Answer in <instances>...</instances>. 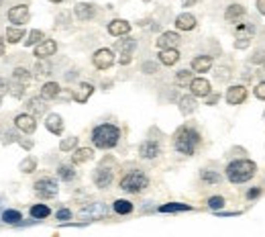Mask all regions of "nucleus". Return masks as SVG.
Masks as SVG:
<instances>
[{
	"label": "nucleus",
	"instance_id": "f257e3e1",
	"mask_svg": "<svg viewBox=\"0 0 265 237\" xmlns=\"http://www.w3.org/2000/svg\"><path fill=\"white\" fill-rule=\"evenodd\" d=\"M255 172H257V166L251 160H234L227 166V178L233 184H243L251 180Z\"/></svg>",
	"mask_w": 265,
	"mask_h": 237
},
{
	"label": "nucleus",
	"instance_id": "f03ea898",
	"mask_svg": "<svg viewBox=\"0 0 265 237\" xmlns=\"http://www.w3.org/2000/svg\"><path fill=\"white\" fill-rule=\"evenodd\" d=\"M119 139H121V129L114 125H109V123L98 125L92 131V141L96 147H100V150H110V147L119 143Z\"/></svg>",
	"mask_w": 265,
	"mask_h": 237
},
{
	"label": "nucleus",
	"instance_id": "7ed1b4c3",
	"mask_svg": "<svg viewBox=\"0 0 265 237\" xmlns=\"http://www.w3.org/2000/svg\"><path fill=\"white\" fill-rule=\"evenodd\" d=\"M200 143V135L196 133L190 127H182V129L175 133V150L184 155H192L196 152V147Z\"/></svg>",
	"mask_w": 265,
	"mask_h": 237
},
{
	"label": "nucleus",
	"instance_id": "20e7f679",
	"mask_svg": "<svg viewBox=\"0 0 265 237\" xmlns=\"http://www.w3.org/2000/svg\"><path fill=\"white\" fill-rule=\"evenodd\" d=\"M149 186V178L143 172H131L121 180V188L125 192H141Z\"/></svg>",
	"mask_w": 265,
	"mask_h": 237
},
{
	"label": "nucleus",
	"instance_id": "39448f33",
	"mask_svg": "<svg viewBox=\"0 0 265 237\" xmlns=\"http://www.w3.org/2000/svg\"><path fill=\"white\" fill-rule=\"evenodd\" d=\"M35 192L41 196V199H51L57 194V182L51 178H41V180L35 182Z\"/></svg>",
	"mask_w": 265,
	"mask_h": 237
},
{
	"label": "nucleus",
	"instance_id": "423d86ee",
	"mask_svg": "<svg viewBox=\"0 0 265 237\" xmlns=\"http://www.w3.org/2000/svg\"><path fill=\"white\" fill-rule=\"evenodd\" d=\"M94 66L98 68V70H109V68L114 64V53L110 51V49H98V51L94 53L92 57Z\"/></svg>",
	"mask_w": 265,
	"mask_h": 237
},
{
	"label": "nucleus",
	"instance_id": "0eeeda50",
	"mask_svg": "<svg viewBox=\"0 0 265 237\" xmlns=\"http://www.w3.org/2000/svg\"><path fill=\"white\" fill-rule=\"evenodd\" d=\"M8 21L13 25H25L29 21V8L25 4H18V6H13L8 11Z\"/></svg>",
	"mask_w": 265,
	"mask_h": 237
},
{
	"label": "nucleus",
	"instance_id": "6e6552de",
	"mask_svg": "<svg viewBox=\"0 0 265 237\" xmlns=\"http://www.w3.org/2000/svg\"><path fill=\"white\" fill-rule=\"evenodd\" d=\"M180 43V35L173 33V31H168V33H161L159 39H157V47L165 51V49H175V45Z\"/></svg>",
	"mask_w": 265,
	"mask_h": 237
},
{
	"label": "nucleus",
	"instance_id": "1a4fd4ad",
	"mask_svg": "<svg viewBox=\"0 0 265 237\" xmlns=\"http://www.w3.org/2000/svg\"><path fill=\"white\" fill-rule=\"evenodd\" d=\"M245 96H247V88L237 84V86H231L227 90V102L229 104H241L245 101Z\"/></svg>",
	"mask_w": 265,
	"mask_h": 237
},
{
	"label": "nucleus",
	"instance_id": "9d476101",
	"mask_svg": "<svg viewBox=\"0 0 265 237\" xmlns=\"http://www.w3.org/2000/svg\"><path fill=\"white\" fill-rule=\"evenodd\" d=\"M190 90L194 96H208L210 94V82L204 78H194L190 84Z\"/></svg>",
	"mask_w": 265,
	"mask_h": 237
},
{
	"label": "nucleus",
	"instance_id": "9b49d317",
	"mask_svg": "<svg viewBox=\"0 0 265 237\" xmlns=\"http://www.w3.org/2000/svg\"><path fill=\"white\" fill-rule=\"evenodd\" d=\"M15 123L23 133H33L37 129V123H35V118L31 115H18L15 118Z\"/></svg>",
	"mask_w": 265,
	"mask_h": 237
},
{
	"label": "nucleus",
	"instance_id": "f8f14e48",
	"mask_svg": "<svg viewBox=\"0 0 265 237\" xmlns=\"http://www.w3.org/2000/svg\"><path fill=\"white\" fill-rule=\"evenodd\" d=\"M112 182V172L106 170V168H98V170L94 172V184L98 186V188H106Z\"/></svg>",
	"mask_w": 265,
	"mask_h": 237
},
{
	"label": "nucleus",
	"instance_id": "ddd939ff",
	"mask_svg": "<svg viewBox=\"0 0 265 237\" xmlns=\"http://www.w3.org/2000/svg\"><path fill=\"white\" fill-rule=\"evenodd\" d=\"M159 145H157L155 141H145V143H141V147H139V153H141V157H145V160H153V157H157L159 155Z\"/></svg>",
	"mask_w": 265,
	"mask_h": 237
},
{
	"label": "nucleus",
	"instance_id": "4468645a",
	"mask_svg": "<svg viewBox=\"0 0 265 237\" xmlns=\"http://www.w3.org/2000/svg\"><path fill=\"white\" fill-rule=\"evenodd\" d=\"M175 27H178L180 31H192L196 27V17H192L190 13H182L178 18H175Z\"/></svg>",
	"mask_w": 265,
	"mask_h": 237
},
{
	"label": "nucleus",
	"instance_id": "2eb2a0df",
	"mask_svg": "<svg viewBox=\"0 0 265 237\" xmlns=\"http://www.w3.org/2000/svg\"><path fill=\"white\" fill-rule=\"evenodd\" d=\"M129 31H131V25L126 23V21H123V18H116V21H112V23L109 25V33H110V35H114V37L126 35Z\"/></svg>",
	"mask_w": 265,
	"mask_h": 237
},
{
	"label": "nucleus",
	"instance_id": "dca6fc26",
	"mask_svg": "<svg viewBox=\"0 0 265 237\" xmlns=\"http://www.w3.org/2000/svg\"><path fill=\"white\" fill-rule=\"evenodd\" d=\"M57 51V43L55 41H43V43H39L35 47V55L41 59V57H49V55H53Z\"/></svg>",
	"mask_w": 265,
	"mask_h": 237
},
{
	"label": "nucleus",
	"instance_id": "f3484780",
	"mask_svg": "<svg viewBox=\"0 0 265 237\" xmlns=\"http://www.w3.org/2000/svg\"><path fill=\"white\" fill-rule=\"evenodd\" d=\"M210 68H212V57H208V55L194 57V62H192V70H194V72L204 74V72H208Z\"/></svg>",
	"mask_w": 265,
	"mask_h": 237
},
{
	"label": "nucleus",
	"instance_id": "a211bd4d",
	"mask_svg": "<svg viewBox=\"0 0 265 237\" xmlns=\"http://www.w3.org/2000/svg\"><path fill=\"white\" fill-rule=\"evenodd\" d=\"M45 127L51 133H55V135H62L63 133V121H62L60 115H49L47 121H45Z\"/></svg>",
	"mask_w": 265,
	"mask_h": 237
},
{
	"label": "nucleus",
	"instance_id": "6ab92c4d",
	"mask_svg": "<svg viewBox=\"0 0 265 237\" xmlns=\"http://www.w3.org/2000/svg\"><path fill=\"white\" fill-rule=\"evenodd\" d=\"M74 13H76V17L80 18V21H88V18L94 17V6L92 4H86V2H80V4H76Z\"/></svg>",
	"mask_w": 265,
	"mask_h": 237
},
{
	"label": "nucleus",
	"instance_id": "aec40b11",
	"mask_svg": "<svg viewBox=\"0 0 265 237\" xmlns=\"http://www.w3.org/2000/svg\"><path fill=\"white\" fill-rule=\"evenodd\" d=\"M92 92H94V86L88 84V82H84V84H80V88H78V92H74V98H76L78 102H86L88 98H90Z\"/></svg>",
	"mask_w": 265,
	"mask_h": 237
},
{
	"label": "nucleus",
	"instance_id": "412c9836",
	"mask_svg": "<svg viewBox=\"0 0 265 237\" xmlns=\"http://www.w3.org/2000/svg\"><path fill=\"white\" fill-rule=\"evenodd\" d=\"M234 33H237L239 39H245V41H251V37L255 35V25H251V23L237 25V29H234Z\"/></svg>",
	"mask_w": 265,
	"mask_h": 237
},
{
	"label": "nucleus",
	"instance_id": "4be33fe9",
	"mask_svg": "<svg viewBox=\"0 0 265 237\" xmlns=\"http://www.w3.org/2000/svg\"><path fill=\"white\" fill-rule=\"evenodd\" d=\"M159 59L163 66H173V64H178L180 53H178V49H165V51L159 53Z\"/></svg>",
	"mask_w": 265,
	"mask_h": 237
},
{
	"label": "nucleus",
	"instance_id": "5701e85b",
	"mask_svg": "<svg viewBox=\"0 0 265 237\" xmlns=\"http://www.w3.org/2000/svg\"><path fill=\"white\" fill-rule=\"evenodd\" d=\"M243 15H245V8L241 4H231L227 8V13H224V18H227V21H239Z\"/></svg>",
	"mask_w": 265,
	"mask_h": 237
},
{
	"label": "nucleus",
	"instance_id": "b1692460",
	"mask_svg": "<svg viewBox=\"0 0 265 237\" xmlns=\"http://www.w3.org/2000/svg\"><path fill=\"white\" fill-rule=\"evenodd\" d=\"M116 47L121 49V55H131L133 49L137 47V41H135V39H131V37H126V39H123V41L116 43Z\"/></svg>",
	"mask_w": 265,
	"mask_h": 237
},
{
	"label": "nucleus",
	"instance_id": "393cba45",
	"mask_svg": "<svg viewBox=\"0 0 265 237\" xmlns=\"http://www.w3.org/2000/svg\"><path fill=\"white\" fill-rule=\"evenodd\" d=\"M190 209H192L190 204H182V203H168L159 206L161 213H178V211H190Z\"/></svg>",
	"mask_w": 265,
	"mask_h": 237
},
{
	"label": "nucleus",
	"instance_id": "a878e982",
	"mask_svg": "<svg viewBox=\"0 0 265 237\" xmlns=\"http://www.w3.org/2000/svg\"><path fill=\"white\" fill-rule=\"evenodd\" d=\"M57 94H60V84H55V82L43 84V88H41V96L43 98H55Z\"/></svg>",
	"mask_w": 265,
	"mask_h": 237
},
{
	"label": "nucleus",
	"instance_id": "bb28decb",
	"mask_svg": "<svg viewBox=\"0 0 265 237\" xmlns=\"http://www.w3.org/2000/svg\"><path fill=\"white\" fill-rule=\"evenodd\" d=\"M180 111L184 115H190L196 111V101L192 96H182V101H180Z\"/></svg>",
	"mask_w": 265,
	"mask_h": 237
},
{
	"label": "nucleus",
	"instance_id": "cd10ccee",
	"mask_svg": "<svg viewBox=\"0 0 265 237\" xmlns=\"http://www.w3.org/2000/svg\"><path fill=\"white\" fill-rule=\"evenodd\" d=\"M94 153H92V150H88V147H84V150H78V152H74V155H72V162L74 164H84V162H88L92 157Z\"/></svg>",
	"mask_w": 265,
	"mask_h": 237
},
{
	"label": "nucleus",
	"instance_id": "c85d7f7f",
	"mask_svg": "<svg viewBox=\"0 0 265 237\" xmlns=\"http://www.w3.org/2000/svg\"><path fill=\"white\" fill-rule=\"evenodd\" d=\"M49 206L47 204H35V206H31V217L33 219H47L49 217Z\"/></svg>",
	"mask_w": 265,
	"mask_h": 237
},
{
	"label": "nucleus",
	"instance_id": "c756f323",
	"mask_svg": "<svg viewBox=\"0 0 265 237\" xmlns=\"http://www.w3.org/2000/svg\"><path fill=\"white\" fill-rule=\"evenodd\" d=\"M57 176H60L62 180L70 182V180H74V178H76V172H74L72 166H60V168H57Z\"/></svg>",
	"mask_w": 265,
	"mask_h": 237
},
{
	"label": "nucleus",
	"instance_id": "7c9ffc66",
	"mask_svg": "<svg viewBox=\"0 0 265 237\" xmlns=\"http://www.w3.org/2000/svg\"><path fill=\"white\" fill-rule=\"evenodd\" d=\"M114 211L119 213V215H129V213H133V203H129V201H114Z\"/></svg>",
	"mask_w": 265,
	"mask_h": 237
},
{
	"label": "nucleus",
	"instance_id": "2f4dec72",
	"mask_svg": "<svg viewBox=\"0 0 265 237\" xmlns=\"http://www.w3.org/2000/svg\"><path fill=\"white\" fill-rule=\"evenodd\" d=\"M2 221L4 223H18V221H23V215L18 211H15V209H6L2 213Z\"/></svg>",
	"mask_w": 265,
	"mask_h": 237
},
{
	"label": "nucleus",
	"instance_id": "473e14b6",
	"mask_svg": "<svg viewBox=\"0 0 265 237\" xmlns=\"http://www.w3.org/2000/svg\"><path fill=\"white\" fill-rule=\"evenodd\" d=\"M21 39H23V29H15V27L6 29V41L8 43H18Z\"/></svg>",
	"mask_w": 265,
	"mask_h": 237
},
{
	"label": "nucleus",
	"instance_id": "72a5a7b5",
	"mask_svg": "<svg viewBox=\"0 0 265 237\" xmlns=\"http://www.w3.org/2000/svg\"><path fill=\"white\" fill-rule=\"evenodd\" d=\"M200 178H202L204 182H210V184L220 182V174H218V172H212V170H202V172H200Z\"/></svg>",
	"mask_w": 265,
	"mask_h": 237
},
{
	"label": "nucleus",
	"instance_id": "f704fd0d",
	"mask_svg": "<svg viewBox=\"0 0 265 237\" xmlns=\"http://www.w3.org/2000/svg\"><path fill=\"white\" fill-rule=\"evenodd\" d=\"M82 215H92V217H100V215H106V206H102L100 203H96L92 204L90 209H84Z\"/></svg>",
	"mask_w": 265,
	"mask_h": 237
},
{
	"label": "nucleus",
	"instance_id": "c9c22d12",
	"mask_svg": "<svg viewBox=\"0 0 265 237\" xmlns=\"http://www.w3.org/2000/svg\"><path fill=\"white\" fill-rule=\"evenodd\" d=\"M15 80L21 84V86H27L29 80H31V76H29V72L23 70V68H16V70H15Z\"/></svg>",
	"mask_w": 265,
	"mask_h": 237
},
{
	"label": "nucleus",
	"instance_id": "e433bc0d",
	"mask_svg": "<svg viewBox=\"0 0 265 237\" xmlns=\"http://www.w3.org/2000/svg\"><path fill=\"white\" fill-rule=\"evenodd\" d=\"M175 84L178 86H186V84H192V74L188 70H180L178 76H175Z\"/></svg>",
	"mask_w": 265,
	"mask_h": 237
},
{
	"label": "nucleus",
	"instance_id": "4c0bfd02",
	"mask_svg": "<svg viewBox=\"0 0 265 237\" xmlns=\"http://www.w3.org/2000/svg\"><path fill=\"white\" fill-rule=\"evenodd\" d=\"M29 108H31L35 115H43L47 106H45L41 101H39V98H31V101H29Z\"/></svg>",
	"mask_w": 265,
	"mask_h": 237
},
{
	"label": "nucleus",
	"instance_id": "58836bf2",
	"mask_svg": "<svg viewBox=\"0 0 265 237\" xmlns=\"http://www.w3.org/2000/svg\"><path fill=\"white\" fill-rule=\"evenodd\" d=\"M39 41H43V33L39 31V29H35V31H31V35H29V39L25 41V45L31 47V45H37Z\"/></svg>",
	"mask_w": 265,
	"mask_h": 237
},
{
	"label": "nucleus",
	"instance_id": "ea45409f",
	"mask_svg": "<svg viewBox=\"0 0 265 237\" xmlns=\"http://www.w3.org/2000/svg\"><path fill=\"white\" fill-rule=\"evenodd\" d=\"M76 145H78V137H67V139L62 141L60 150H62V152H70V150H74Z\"/></svg>",
	"mask_w": 265,
	"mask_h": 237
},
{
	"label": "nucleus",
	"instance_id": "a19ab883",
	"mask_svg": "<svg viewBox=\"0 0 265 237\" xmlns=\"http://www.w3.org/2000/svg\"><path fill=\"white\" fill-rule=\"evenodd\" d=\"M208 206H210V209H214V211H218V209H222V206H224V199H222V196H210Z\"/></svg>",
	"mask_w": 265,
	"mask_h": 237
},
{
	"label": "nucleus",
	"instance_id": "79ce46f5",
	"mask_svg": "<svg viewBox=\"0 0 265 237\" xmlns=\"http://www.w3.org/2000/svg\"><path fill=\"white\" fill-rule=\"evenodd\" d=\"M35 160H33V157H29V160H25L23 164H21V170L23 172H27V174H31V172H35Z\"/></svg>",
	"mask_w": 265,
	"mask_h": 237
},
{
	"label": "nucleus",
	"instance_id": "37998d69",
	"mask_svg": "<svg viewBox=\"0 0 265 237\" xmlns=\"http://www.w3.org/2000/svg\"><path fill=\"white\" fill-rule=\"evenodd\" d=\"M251 64H265V49H259L251 55Z\"/></svg>",
	"mask_w": 265,
	"mask_h": 237
},
{
	"label": "nucleus",
	"instance_id": "c03bdc74",
	"mask_svg": "<svg viewBox=\"0 0 265 237\" xmlns=\"http://www.w3.org/2000/svg\"><path fill=\"white\" fill-rule=\"evenodd\" d=\"M217 78H218V80H229V78H231V70H229V68H218V70H217Z\"/></svg>",
	"mask_w": 265,
	"mask_h": 237
},
{
	"label": "nucleus",
	"instance_id": "a18cd8bd",
	"mask_svg": "<svg viewBox=\"0 0 265 237\" xmlns=\"http://www.w3.org/2000/svg\"><path fill=\"white\" fill-rule=\"evenodd\" d=\"M67 219H72V211H67V209L57 211V221H67Z\"/></svg>",
	"mask_w": 265,
	"mask_h": 237
},
{
	"label": "nucleus",
	"instance_id": "49530a36",
	"mask_svg": "<svg viewBox=\"0 0 265 237\" xmlns=\"http://www.w3.org/2000/svg\"><path fill=\"white\" fill-rule=\"evenodd\" d=\"M255 96L261 98V101H265V82H261V84L255 86Z\"/></svg>",
	"mask_w": 265,
	"mask_h": 237
},
{
	"label": "nucleus",
	"instance_id": "de8ad7c7",
	"mask_svg": "<svg viewBox=\"0 0 265 237\" xmlns=\"http://www.w3.org/2000/svg\"><path fill=\"white\" fill-rule=\"evenodd\" d=\"M143 72H145V74H155V72H157V66L151 64V62H149V64H143Z\"/></svg>",
	"mask_w": 265,
	"mask_h": 237
},
{
	"label": "nucleus",
	"instance_id": "09e8293b",
	"mask_svg": "<svg viewBox=\"0 0 265 237\" xmlns=\"http://www.w3.org/2000/svg\"><path fill=\"white\" fill-rule=\"evenodd\" d=\"M37 72H39V76H49V66L47 64H37Z\"/></svg>",
	"mask_w": 265,
	"mask_h": 237
},
{
	"label": "nucleus",
	"instance_id": "8fccbe9b",
	"mask_svg": "<svg viewBox=\"0 0 265 237\" xmlns=\"http://www.w3.org/2000/svg\"><path fill=\"white\" fill-rule=\"evenodd\" d=\"M259 194H261V188H257V186H255V188H251V190L247 192V199H257Z\"/></svg>",
	"mask_w": 265,
	"mask_h": 237
},
{
	"label": "nucleus",
	"instance_id": "3c124183",
	"mask_svg": "<svg viewBox=\"0 0 265 237\" xmlns=\"http://www.w3.org/2000/svg\"><path fill=\"white\" fill-rule=\"evenodd\" d=\"M234 47H237V49H245V47H249V41H245V39H237V41H234Z\"/></svg>",
	"mask_w": 265,
	"mask_h": 237
},
{
	"label": "nucleus",
	"instance_id": "603ef678",
	"mask_svg": "<svg viewBox=\"0 0 265 237\" xmlns=\"http://www.w3.org/2000/svg\"><path fill=\"white\" fill-rule=\"evenodd\" d=\"M257 8L261 15H265V0H257Z\"/></svg>",
	"mask_w": 265,
	"mask_h": 237
},
{
	"label": "nucleus",
	"instance_id": "864d4df0",
	"mask_svg": "<svg viewBox=\"0 0 265 237\" xmlns=\"http://www.w3.org/2000/svg\"><path fill=\"white\" fill-rule=\"evenodd\" d=\"M121 64H123V66L131 64V55H121Z\"/></svg>",
	"mask_w": 265,
	"mask_h": 237
},
{
	"label": "nucleus",
	"instance_id": "5fc2aeb1",
	"mask_svg": "<svg viewBox=\"0 0 265 237\" xmlns=\"http://www.w3.org/2000/svg\"><path fill=\"white\" fill-rule=\"evenodd\" d=\"M217 101H218V96H217V94H214V96H210V98H208V101H206V102H208V104H214V102H217Z\"/></svg>",
	"mask_w": 265,
	"mask_h": 237
},
{
	"label": "nucleus",
	"instance_id": "6e6d98bb",
	"mask_svg": "<svg viewBox=\"0 0 265 237\" xmlns=\"http://www.w3.org/2000/svg\"><path fill=\"white\" fill-rule=\"evenodd\" d=\"M2 53H4V41L0 39V55H2Z\"/></svg>",
	"mask_w": 265,
	"mask_h": 237
},
{
	"label": "nucleus",
	"instance_id": "4d7b16f0",
	"mask_svg": "<svg viewBox=\"0 0 265 237\" xmlns=\"http://www.w3.org/2000/svg\"><path fill=\"white\" fill-rule=\"evenodd\" d=\"M196 0H184V6H188V4H194Z\"/></svg>",
	"mask_w": 265,
	"mask_h": 237
},
{
	"label": "nucleus",
	"instance_id": "13d9d810",
	"mask_svg": "<svg viewBox=\"0 0 265 237\" xmlns=\"http://www.w3.org/2000/svg\"><path fill=\"white\" fill-rule=\"evenodd\" d=\"M259 76H265V68H263V70H261V72H259Z\"/></svg>",
	"mask_w": 265,
	"mask_h": 237
},
{
	"label": "nucleus",
	"instance_id": "bf43d9fd",
	"mask_svg": "<svg viewBox=\"0 0 265 237\" xmlns=\"http://www.w3.org/2000/svg\"><path fill=\"white\" fill-rule=\"evenodd\" d=\"M51 2H62V0H51Z\"/></svg>",
	"mask_w": 265,
	"mask_h": 237
},
{
	"label": "nucleus",
	"instance_id": "052dcab7",
	"mask_svg": "<svg viewBox=\"0 0 265 237\" xmlns=\"http://www.w3.org/2000/svg\"><path fill=\"white\" fill-rule=\"evenodd\" d=\"M145 2H149V0H145Z\"/></svg>",
	"mask_w": 265,
	"mask_h": 237
},
{
	"label": "nucleus",
	"instance_id": "680f3d73",
	"mask_svg": "<svg viewBox=\"0 0 265 237\" xmlns=\"http://www.w3.org/2000/svg\"><path fill=\"white\" fill-rule=\"evenodd\" d=\"M0 101H2V98H0Z\"/></svg>",
	"mask_w": 265,
	"mask_h": 237
},
{
	"label": "nucleus",
	"instance_id": "e2e57ef3",
	"mask_svg": "<svg viewBox=\"0 0 265 237\" xmlns=\"http://www.w3.org/2000/svg\"><path fill=\"white\" fill-rule=\"evenodd\" d=\"M0 2H2V0H0Z\"/></svg>",
	"mask_w": 265,
	"mask_h": 237
}]
</instances>
